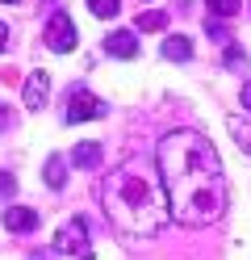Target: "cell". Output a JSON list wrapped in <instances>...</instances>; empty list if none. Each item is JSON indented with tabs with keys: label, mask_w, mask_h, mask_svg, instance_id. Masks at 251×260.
<instances>
[{
	"label": "cell",
	"mask_w": 251,
	"mask_h": 260,
	"mask_svg": "<svg viewBox=\"0 0 251 260\" xmlns=\"http://www.w3.org/2000/svg\"><path fill=\"white\" fill-rule=\"evenodd\" d=\"M46 46H50V51H59V55L76 51V25H71V17H67L63 9L50 13V21H46Z\"/></svg>",
	"instance_id": "4"
},
{
	"label": "cell",
	"mask_w": 251,
	"mask_h": 260,
	"mask_svg": "<svg viewBox=\"0 0 251 260\" xmlns=\"http://www.w3.org/2000/svg\"><path fill=\"white\" fill-rule=\"evenodd\" d=\"M5 226H9V231H33V226H38V210L9 206V210H5Z\"/></svg>",
	"instance_id": "8"
},
{
	"label": "cell",
	"mask_w": 251,
	"mask_h": 260,
	"mask_svg": "<svg viewBox=\"0 0 251 260\" xmlns=\"http://www.w3.org/2000/svg\"><path fill=\"white\" fill-rule=\"evenodd\" d=\"M0 5H17V0H0Z\"/></svg>",
	"instance_id": "21"
},
{
	"label": "cell",
	"mask_w": 251,
	"mask_h": 260,
	"mask_svg": "<svg viewBox=\"0 0 251 260\" xmlns=\"http://www.w3.org/2000/svg\"><path fill=\"white\" fill-rule=\"evenodd\" d=\"M163 25H167V13H163V9H159V13L151 9V13H142V17H138V29H163Z\"/></svg>",
	"instance_id": "15"
},
{
	"label": "cell",
	"mask_w": 251,
	"mask_h": 260,
	"mask_svg": "<svg viewBox=\"0 0 251 260\" xmlns=\"http://www.w3.org/2000/svg\"><path fill=\"white\" fill-rule=\"evenodd\" d=\"M5 51H9V25L0 21V55H5Z\"/></svg>",
	"instance_id": "18"
},
{
	"label": "cell",
	"mask_w": 251,
	"mask_h": 260,
	"mask_svg": "<svg viewBox=\"0 0 251 260\" xmlns=\"http://www.w3.org/2000/svg\"><path fill=\"white\" fill-rule=\"evenodd\" d=\"M46 5H55V0H46Z\"/></svg>",
	"instance_id": "22"
},
{
	"label": "cell",
	"mask_w": 251,
	"mask_h": 260,
	"mask_svg": "<svg viewBox=\"0 0 251 260\" xmlns=\"http://www.w3.org/2000/svg\"><path fill=\"white\" fill-rule=\"evenodd\" d=\"M159 185L172 218L184 226H209L226 210V172L213 143L197 130H172L155 147Z\"/></svg>",
	"instance_id": "1"
},
{
	"label": "cell",
	"mask_w": 251,
	"mask_h": 260,
	"mask_svg": "<svg viewBox=\"0 0 251 260\" xmlns=\"http://www.w3.org/2000/svg\"><path fill=\"white\" fill-rule=\"evenodd\" d=\"M105 51L113 59H134V55H138V38H134V29H113V34L105 38Z\"/></svg>",
	"instance_id": "7"
},
{
	"label": "cell",
	"mask_w": 251,
	"mask_h": 260,
	"mask_svg": "<svg viewBox=\"0 0 251 260\" xmlns=\"http://www.w3.org/2000/svg\"><path fill=\"white\" fill-rule=\"evenodd\" d=\"M163 59H172V63H184V59H193V38H184V34H172L163 46Z\"/></svg>",
	"instance_id": "9"
},
{
	"label": "cell",
	"mask_w": 251,
	"mask_h": 260,
	"mask_svg": "<svg viewBox=\"0 0 251 260\" xmlns=\"http://www.w3.org/2000/svg\"><path fill=\"white\" fill-rule=\"evenodd\" d=\"M205 5H209L213 17H234L239 13V0H205Z\"/></svg>",
	"instance_id": "14"
},
{
	"label": "cell",
	"mask_w": 251,
	"mask_h": 260,
	"mask_svg": "<svg viewBox=\"0 0 251 260\" xmlns=\"http://www.w3.org/2000/svg\"><path fill=\"white\" fill-rule=\"evenodd\" d=\"M243 105L251 109V80H247V84H243Z\"/></svg>",
	"instance_id": "19"
},
{
	"label": "cell",
	"mask_w": 251,
	"mask_h": 260,
	"mask_svg": "<svg viewBox=\"0 0 251 260\" xmlns=\"http://www.w3.org/2000/svg\"><path fill=\"white\" fill-rule=\"evenodd\" d=\"M55 252L63 256H76V260H92V243H88V218L76 214L71 222L55 235Z\"/></svg>",
	"instance_id": "3"
},
{
	"label": "cell",
	"mask_w": 251,
	"mask_h": 260,
	"mask_svg": "<svg viewBox=\"0 0 251 260\" xmlns=\"http://www.w3.org/2000/svg\"><path fill=\"white\" fill-rule=\"evenodd\" d=\"M21 96H25V109H42L46 96H50V76H46V72H29Z\"/></svg>",
	"instance_id": "6"
},
{
	"label": "cell",
	"mask_w": 251,
	"mask_h": 260,
	"mask_svg": "<svg viewBox=\"0 0 251 260\" xmlns=\"http://www.w3.org/2000/svg\"><path fill=\"white\" fill-rule=\"evenodd\" d=\"M226 130L234 135V143L251 155V122H247V118H226Z\"/></svg>",
	"instance_id": "11"
},
{
	"label": "cell",
	"mask_w": 251,
	"mask_h": 260,
	"mask_svg": "<svg viewBox=\"0 0 251 260\" xmlns=\"http://www.w3.org/2000/svg\"><path fill=\"white\" fill-rule=\"evenodd\" d=\"M63 181H67V159L63 155H50L46 159V185L50 189H63Z\"/></svg>",
	"instance_id": "12"
},
{
	"label": "cell",
	"mask_w": 251,
	"mask_h": 260,
	"mask_svg": "<svg viewBox=\"0 0 251 260\" xmlns=\"http://www.w3.org/2000/svg\"><path fill=\"white\" fill-rule=\"evenodd\" d=\"M226 63H230V68H247V55L239 51V46H230V51H226Z\"/></svg>",
	"instance_id": "17"
},
{
	"label": "cell",
	"mask_w": 251,
	"mask_h": 260,
	"mask_svg": "<svg viewBox=\"0 0 251 260\" xmlns=\"http://www.w3.org/2000/svg\"><path fill=\"white\" fill-rule=\"evenodd\" d=\"M0 130H9V109L0 105Z\"/></svg>",
	"instance_id": "20"
},
{
	"label": "cell",
	"mask_w": 251,
	"mask_h": 260,
	"mask_svg": "<svg viewBox=\"0 0 251 260\" xmlns=\"http://www.w3.org/2000/svg\"><path fill=\"white\" fill-rule=\"evenodd\" d=\"M100 206H105L109 222L126 235H155L167 226L172 210H167L163 185L151 176L142 164H122L100 181Z\"/></svg>",
	"instance_id": "2"
},
{
	"label": "cell",
	"mask_w": 251,
	"mask_h": 260,
	"mask_svg": "<svg viewBox=\"0 0 251 260\" xmlns=\"http://www.w3.org/2000/svg\"><path fill=\"white\" fill-rule=\"evenodd\" d=\"M117 9H122V0H88V13L92 17H117Z\"/></svg>",
	"instance_id": "13"
},
{
	"label": "cell",
	"mask_w": 251,
	"mask_h": 260,
	"mask_svg": "<svg viewBox=\"0 0 251 260\" xmlns=\"http://www.w3.org/2000/svg\"><path fill=\"white\" fill-rule=\"evenodd\" d=\"M71 164H76V168H96V164H100V143H76Z\"/></svg>",
	"instance_id": "10"
},
{
	"label": "cell",
	"mask_w": 251,
	"mask_h": 260,
	"mask_svg": "<svg viewBox=\"0 0 251 260\" xmlns=\"http://www.w3.org/2000/svg\"><path fill=\"white\" fill-rule=\"evenodd\" d=\"M17 193V176L13 172H0V198H13Z\"/></svg>",
	"instance_id": "16"
},
{
	"label": "cell",
	"mask_w": 251,
	"mask_h": 260,
	"mask_svg": "<svg viewBox=\"0 0 251 260\" xmlns=\"http://www.w3.org/2000/svg\"><path fill=\"white\" fill-rule=\"evenodd\" d=\"M88 118H105V101H96V96H88L84 88L71 92V105H67V122H88Z\"/></svg>",
	"instance_id": "5"
}]
</instances>
